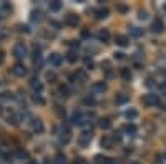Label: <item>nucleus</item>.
<instances>
[{
    "label": "nucleus",
    "mask_w": 166,
    "mask_h": 164,
    "mask_svg": "<svg viewBox=\"0 0 166 164\" xmlns=\"http://www.w3.org/2000/svg\"><path fill=\"white\" fill-rule=\"evenodd\" d=\"M13 56L18 58V60L25 58V56H27V47H25V43H17V45L13 47Z\"/></svg>",
    "instance_id": "1"
},
{
    "label": "nucleus",
    "mask_w": 166,
    "mask_h": 164,
    "mask_svg": "<svg viewBox=\"0 0 166 164\" xmlns=\"http://www.w3.org/2000/svg\"><path fill=\"white\" fill-rule=\"evenodd\" d=\"M143 104L145 106H156V104H159V98H158V95H145L143 96Z\"/></svg>",
    "instance_id": "2"
},
{
    "label": "nucleus",
    "mask_w": 166,
    "mask_h": 164,
    "mask_svg": "<svg viewBox=\"0 0 166 164\" xmlns=\"http://www.w3.org/2000/svg\"><path fill=\"white\" fill-rule=\"evenodd\" d=\"M12 73L15 76H18V78H23V76L27 75L25 65H23V63H15V65H13V68H12Z\"/></svg>",
    "instance_id": "3"
},
{
    "label": "nucleus",
    "mask_w": 166,
    "mask_h": 164,
    "mask_svg": "<svg viewBox=\"0 0 166 164\" xmlns=\"http://www.w3.org/2000/svg\"><path fill=\"white\" fill-rule=\"evenodd\" d=\"M71 121H73V124H78V126H85V124H86L85 114H83L81 111H75V113H73Z\"/></svg>",
    "instance_id": "4"
},
{
    "label": "nucleus",
    "mask_w": 166,
    "mask_h": 164,
    "mask_svg": "<svg viewBox=\"0 0 166 164\" xmlns=\"http://www.w3.org/2000/svg\"><path fill=\"white\" fill-rule=\"evenodd\" d=\"M71 80H76V81H80V83H83V81L88 80V75H86L85 70H76L75 73L71 75Z\"/></svg>",
    "instance_id": "5"
},
{
    "label": "nucleus",
    "mask_w": 166,
    "mask_h": 164,
    "mask_svg": "<svg viewBox=\"0 0 166 164\" xmlns=\"http://www.w3.org/2000/svg\"><path fill=\"white\" fill-rule=\"evenodd\" d=\"M65 23L68 27H76L78 23H80V18H78V15H75V13H68L65 17Z\"/></svg>",
    "instance_id": "6"
},
{
    "label": "nucleus",
    "mask_w": 166,
    "mask_h": 164,
    "mask_svg": "<svg viewBox=\"0 0 166 164\" xmlns=\"http://www.w3.org/2000/svg\"><path fill=\"white\" fill-rule=\"evenodd\" d=\"M91 138H93V134L88 133V131H85V133H83L81 136H80V139H78V143H80V146L85 148V146H88V144H90Z\"/></svg>",
    "instance_id": "7"
},
{
    "label": "nucleus",
    "mask_w": 166,
    "mask_h": 164,
    "mask_svg": "<svg viewBox=\"0 0 166 164\" xmlns=\"http://www.w3.org/2000/svg\"><path fill=\"white\" fill-rule=\"evenodd\" d=\"M151 30H153V33H163L164 32L163 20H161V18H156V20L153 22V25H151Z\"/></svg>",
    "instance_id": "8"
},
{
    "label": "nucleus",
    "mask_w": 166,
    "mask_h": 164,
    "mask_svg": "<svg viewBox=\"0 0 166 164\" xmlns=\"http://www.w3.org/2000/svg\"><path fill=\"white\" fill-rule=\"evenodd\" d=\"M70 139H71V131H70V128H68V126H65V128H63V131H62V134H60V141L63 144H67Z\"/></svg>",
    "instance_id": "9"
},
{
    "label": "nucleus",
    "mask_w": 166,
    "mask_h": 164,
    "mask_svg": "<svg viewBox=\"0 0 166 164\" xmlns=\"http://www.w3.org/2000/svg\"><path fill=\"white\" fill-rule=\"evenodd\" d=\"M48 61H50V65H53V66H60L62 65V55L52 53V55L48 56Z\"/></svg>",
    "instance_id": "10"
},
{
    "label": "nucleus",
    "mask_w": 166,
    "mask_h": 164,
    "mask_svg": "<svg viewBox=\"0 0 166 164\" xmlns=\"http://www.w3.org/2000/svg\"><path fill=\"white\" fill-rule=\"evenodd\" d=\"M106 90V85L103 81H95L93 85H91V91H95V93H103Z\"/></svg>",
    "instance_id": "11"
},
{
    "label": "nucleus",
    "mask_w": 166,
    "mask_h": 164,
    "mask_svg": "<svg viewBox=\"0 0 166 164\" xmlns=\"http://www.w3.org/2000/svg\"><path fill=\"white\" fill-rule=\"evenodd\" d=\"M32 128H33V131H35V133H43V123H42V119H33Z\"/></svg>",
    "instance_id": "12"
},
{
    "label": "nucleus",
    "mask_w": 166,
    "mask_h": 164,
    "mask_svg": "<svg viewBox=\"0 0 166 164\" xmlns=\"http://www.w3.org/2000/svg\"><path fill=\"white\" fill-rule=\"evenodd\" d=\"M115 42H116V45H120V47H126V45H128V37H125V35H116Z\"/></svg>",
    "instance_id": "13"
},
{
    "label": "nucleus",
    "mask_w": 166,
    "mask_h": 164,
    "mask_svg": "<svg viewBox=\"0 0 166 164\" xmlns=\"http://www.w3.org/2000/svg\"><path fill=\"white\" fill-rule=\"evenodd\" d=\"M125 116H126V119H130V121H133V119H136V118H138V111H136L135 108H130L128 111L125 113Z\"/></svg>",
    "instance_id": "14"
},
{
    "label": "nucleus",
    "mask_w": 166,
    "mask_h": 164,
    "mask_svg": "<svg viewBox=\"0 0 166 164\" xmlns=\"http://www.w3.org/2000/svg\"><path fill=\"white\" fill-rule=\"evenodd\" d=\"M101 146L106 148V149H111V146H113V139L110 136H103L101 138Z\"/></svg>",
    "instance_id": "15"
},
{
    "label": "nucleus",
    "mask_w": 166,
    "mask_h": 164,
    "mask_svg": "<svg viewBox=\"0 0 166 164\" xmlns=\"http://www.w3.org/2000/svg\"><path fill=\"white\" fill-rule=\"evenodd\" d=\"M98 38H100V42H108V40H110V32L106 30V28L100 30V32H98Z\"/></svg>",
    "instance_id": "16"
},
{
    "label": "nucleus",
    "mask_w": 166,
    "mask_h": 164,
    "mask_svg": "<svg viewBox=\"0 0 166 164\" xmlns=\"http://www.w3.org/2000/svg\"><path fill=\"white\" fill-rule=\"evenodd\" d=\"M30 86H32V88L35 90V91H38V93H40V91L43 90V85H42L40 81L37 80V78H32V81H30Z\"/></svg>",
    "instance_id": "17"
},
{
    "label": "nucleus",
    "mask_w": 166,
    "mask_h": 164,
    "mask_svg": "<svg viewBox=\"0 0 166 164\" xmlns=\"http://www.w3.org/2000/svg\"><path fill=\"white\" fill-rule=\"evenodd\" d=\"M98 126L101 128V129H110L111 128V121L108 118H101L100 121H98Z\"/></svg>",
    "instance_id": "18"
},
{
    "label": "nucleus",
    "mask_w": 166,
    "mask_h": 164,
    "mask_svg": "<svg viewBox=\"0 0 166 164\" xmlns=\"http://www.w3.org/2000/svg\"><path fill=\"white\" fill-rule=\"evenodd\" d=\"M128 101V95H123V93H118L115 96V103L116 104H123V103H126Z\"/></svg>",
    "instance_id": "19"
},
{
    "label": "nucleus",
    "mask_w": 166,
    "mask_h": 164,
    "mask_svg": "<svg viewBox=\"0 0 166 164\" xmlns=\"http://www.w3.org/2000/svg\"><path fill=\"white\" fill-rule=\"evenodd\" d=\"M108 13H110L108 8H100V10H96V18H98V20H103V18L108 17Z\"/></svg>",
    "instance_id": "20"
},
{
    "label": "nucleus",
    "mask_w": 166,
    "mask_h": 164,
    "mask_svg": "<svg viewBox=\"0 0 166 164\" xmlns=\"http://www.w3.org/2000/svg\"><path fill=\"white\" fill-rule=\"evenodd\" d=\"M58 91H60V95L63 96V98H68V96L71 95V91H70V88H68L67 85H62V86H60V90H58Z\"/></svg>",
    "instance_id": "21"
},
{
    "label": "nucleus",
    "mask_w": 166,
    "mask_h": 164,
    "mask_svg": "<svg viewBox=\"0 0 166 164\" xmlns=\"http://www.w3.org/2000/svg\"><path fill=\"white\" fill-rule=\"evenodd\" d=\"M120 75H121V78H123L125 81H130V80H131V73H130L128 68H121Z\"/></svg>",
    "instance_id": "22"
},
{
    "label": "nucleus",
    "mask_w": 166,
    "mask_h": 164,
    "mask_svg": "<svg viewBox=\"0 0 166 164\" xmlns=\"http://www.w3.org/2000/svg\"><path fill=\"white\" fill-rule=\"evenodd\" d=\"M62 8V2H58V0H53V2H50V10L52 12H58Z\"/></svg>",
    "instance_id": "23"
},
{
    "label": "nucleus",
    "mask_w": 166,
    "mask_h": 164,
    "mask_svg": "<svg viewBox=\"0 0 166 164\" xmlns=\"http://www.w3.org/2000/svg\"><path fill=\"white\" fill-rule=\"evenodd\" d=\"M15 157H18V159H27V157H28V153L25 151V149H17V151H15Z\"/></svg>",
    "instance_id": "24"
},
{
    "label": "nucleus",
    "mask_w": 166,
    "mask_h": 164,
    "mask_svg": "<svg viewBox=\"0 0 166 164\" xmlns=\"http://www.w3.org/2000/svg\"><path fill=\"white\" fill-rule=\"evenodd\" d=\"M130 33L133 37H141V35H143V30L138 28V27H130Z\"/></svg>",
    "instance_id": "25"
},
{
    "label": "nucleus",
    "mask_w": 166,
    "mask_h": 164,
    "mask_svg": "<svg viewBox=\"0 0 166 164\" xmlns=\"http://www.w3.org/2000/svg\"><path fill=\"white\" fill-rule=\"evenodd\" d=\"M7 123L8 124H13V126H17V124H18V116H17V114H10V116H8L7 118Z\"/></svg>",
    "instance_id": "26"
},
{
    "label": "nucleus",
    "mask_w": 166,
    "mask_h": 164,
    "mask_svg": "<svg viewBox=\"0 0 166 164\" xmlns=\"http://www.w3.org/2000/svg\"><path fill=\"white\" fill-rule=\"evenodd\" d=\"M123 129H125V131L126 133H130V134H135L136 133V126H135V124H125V126H123Z\"/></svg>",
    "instance_id": "27"
},
{
    "label": "nucleus",
    "mask_w": 166,
    "mask_h": 164,
    "mask_svg": "<svg viewBox=\"0 0 166 164\" xmlns=\"http://www.w3.org/2000/svg\"><path fill=\"white\" fill-rule=\"evenodd\" d=\"M32 100H33V103H37V104H42V106L45 104V100H43L40 95H37V93L33 95V98H32Z\"/></svg>",
    "instance_id": "28"
},
{
    "label": "nucleus",
    "mask_w": 166,
    "mask_h": 164,
    "mask_svg": "<svg viewBox=\"0 0 166 164\" xmlns=\"http://www.w3.org/2000/svg\"><path fill=\"white\" fill-rule=\"evenodd\" d=\"M76 58H78V56H76V53H75V51H68V55H67V60L70 61V63H75V61H76Z\"/></svg>",
    "instance_id": "29"
},
{
    "label": "nucleus",
    "mask_w": 166,
    "mask_h": 164,
    "mask_svg": "<svg viewBox=\"0 0 166 164\" xmlns=\"http://www.w3.org/2000/svg\"><path fill=\"white\" fill-rule=\"evenodd\" d=\"M42 18H43L42 12H33V13H32V20H33V22H40Z\"/></svg>",
    "instance_id": "30"
},
{
    "label": "nucleus",
    "mask_w": 166,
    "mask_h": 164,
    "mask_svg": "<svg viewBox=\"0 0 166 164\" xmlns=\"http://www.w3.org/2000/svg\"><path fill=\"white\" fill-rule=\"evenodd\" d=\"M57 162H58V164H67V157H65V154L58 153V154H57Z\"/></svg>",
    "instance_id": "31"
},
{
    "label": "nucleus",
    "mask_w": 166,
    "mask_h": 164,
    "mask_svg": "<svg viewBox=\"0 0 166 164\" xmlns=\"http://www.w3.org/2000/svg\"><path fill=\"white\" fill-rule=\"evenodd\" d=\"M47 80L50 81V83H55V81H57V75L53 73V71H48V73H47Z\"/></svg>",
    "instance_id": "32"
},
{
    "label": "nucleus",
    "mask_w": 166,
    "mask_h": 164,
    "mask_svg": "<svg viewBox=\"0 0 166 164\" xmlns=\"http://www.w3.org/2000/svg\"><path fill=\"white\" fill-rule=\"evenodd\" d=\"M0 98L2 100H12L13 95L10 93V91H3V93H0Z\"/></svg>",
    "instance_id": "33"
},
{
    "label": "nucleus",
    "mask_w": 166,
    "mask_h": 164,
    "mask_svg": "<svg viewBox=\"0 0 166 164\" xmlns=\"http://www.w3.org/2000/svg\"><path fill=\"white\" fill-rule=\"evenodd\" d=\"M83 104H95V100L91 98V96H90V98H85V100H83Z\"/></svg>",
    "instance_id": "34"
},
{
    "label": "nucleus",
    "mask_w": 166,
    "mask_h": 164,
    "mask_svg": "<svg viewBox=\"0 0 166 164\" xmlns=\"http://www.w3.org/2000/svg\"><path fill=\"white\" fill-rule=\"evenodd\" d=\"M116 10L121 12V13H126V12H128V8H126V5H118V7H116Z\"/></svg>",
    "instance_id": "35"
},
{
    "label": "nucleus",
    "mask_w": 166,
    "mask_h": 164,
    "mask_svg": "<svg viewBox=\"0 0 166 164\" xmlns=\"http://www.w3.org/2000/svg\"><path fill=\"white\" fill-rule=\"evenodd\" d=\"M85 66H86V68H90V70H91L95 65H93V61H91V60H88V58H86V60H85Z\"/></svg>",
    "instance_id": "36"
},
{
    "label": "nucleus",
    "mask_w": 166,
    "mask_h": 164,
    "mask_svg": "<svg viewBox=\"0 0 166 164\" xmlns=\"http://www.w3.org/2000/svg\"><path fill=\"white\" fill-rule=\"evenodd\" d=\"M123 55H125V53H121V51H116V53H115V58H116V60H123V58H125Z\"/></svg>",
    "instance_id": "37"
},
{
    "label": "nucleus",
    "mask_w": 166,
    "mask_h": 164,
    "mask_svg": "<svg viewBox=\"0 0 166 164\" xmlns=\"http://www.w3.org/2000/svg\"><path fill=\"white\" fill-rule=\"evenodd\" d=\"M140 18H141V20H146V18H148V13L141 10V12H140Z\"/></svg>",
    "instance_id": "38"
},
{
    "label": "nucleus",
    "mask_w": 166,
    "mask_h": 164,
    "mask_svg": "<svg viewBox=\"0 0 166 164\" xmlns=\"http://www.w3.org/2000/svg\"><path fill=\"white\" fill-rule=\"evenodd\" d=\"M159 90H161V91H163V93L166 95V81H163V83L159 85Z\"/></svg>",
    "instance_id": "39"
},
{
    "label": "nucleus",
    "mask_w": 166,
    "mask_h": 164,
    "mask_svg": "<svg viewBox=\"0 0 166 164\" xmlns=\"http://www.w3.org/2000/svg\"><path fill=\"white\" fill-rule=\"evenodd\" d=\"M75 164H86V162H85V159L78 157V159H75Z\"/></svg>",
    "instance_id": "40"
},
{
    "label": "nucleus",
    "mask_w": 166,
    "mask_h": 164,
    "mask_svg": "<svg viewBox=\"0 0 166 164\" xmlns=\"http://www.w3.org/2000/svg\"><path fill=\"white\" fill-rule=\"evenodd\" d=\"M154 164H163V161H161V156H156V157H154Z\"/></svg>",
    "instance_id": "41"
},
{
    "label": "nucleus",
    "mask_w": 166,
    "mask_h": 164,
    "mask_svg": "<svg viewBox=\"0 0 166 164\" xmlns=\"http://www.w3.org/2000/svg\"><path fill=\"white\" fill-rule=\"evenodd\" d=\"M3 60H5V55H3V51H0V63H3Z\"/></svg>",
    "instance_id": "42"
},
{
    "label": "nucleus",
    "mask_w": 166,
    "mask_h": 164,
    "mask_svg": "<svg viewBox=\"0 0 166 164\" xmlns=\"http://www.w3.org/2000/svg\"><path fill=\"white\" fill-rule=\"evenodd\" d=\"M78 45H80V43L75 42V40H71V42H70V47H78Z\"/></svg>",
    "instance_id": "43"
},
{
    "label": "nucleus",
    "mask_w": 166,
    "mask_h": 164,
    "mask_svg": "<svg viewBox=\"0 0 166 164\" xmlns=\"http://www.w3.org/2000/svg\"><path fill=\"white\" fill-rule=\"evenodd\" d=\"M43 164H57V162H55V161H52V159H47V161L43 162Z\"/></svg>",
    "instance_id": "44"
},
{
    "label": "nucleus",
    "mask_w": 166,
    "mask_h": 164,
    "mask_svg": "<svg viewBox=\"0 0 166 164\" xmlns=\"http://www.w3.org/2000/svg\"><path fill=\"white\" fill-rule=\"evenodd\" d=\"M126 164H138L136 161H130V162H126Z\"/></svg>",
    "instance_id": "45"
},
{
    "label": "nucleus",
    "mask_w": 166,
    "mask_h": 164,
    "mask_svg": "<svg viewBox=\"0 0 166 164\" xmlns=\"http://www.w3.org/2000/svg\"><path fill=\"white\" fill-rule=\"evenodd\" d=\"M0 114H2V106H0Z\"/></svg>",
    "instance_id": "46"
},
{
    "label": "nucleus",
    "mask_w": 166,
    "mask_h": 164,
    "mask_svg": "<svg viewBox=\"0 0 166 164\" xmlns=\"http://www.w3.org/2000/svg\"><path fill=\"white\" fill-rule=\"evenodd\" d=\"M28 164H35V162H28Z\"/></svg>",
    "instance_id": "47"
}]
</instances>
